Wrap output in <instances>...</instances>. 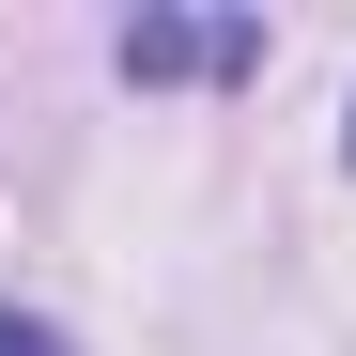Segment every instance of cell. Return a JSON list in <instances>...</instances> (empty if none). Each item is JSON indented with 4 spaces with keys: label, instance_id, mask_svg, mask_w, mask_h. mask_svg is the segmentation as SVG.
Here are the masks:
<instances>
[{
    "label": "cell",
    "instance_id": "1",
    "mask_svg": "<svg viewBox=\"0 0 356 356\" xmlns=\"http://www.w3.org/2000/svg\"><path fill=\"white\" fill-rule=\"evenodd\" d=\"M232 63H264L248 16H140L124 31V78H232Z\"/></svg>",
    "mask_w": 356,
    "mask_h": 356
},
{
    "label": "cell",
    "instance_id": "2",
    "mask_svg": "<svg viewBox=\"0 0 356 356\" xmlns=\"http://www.w3.org/2000/svg\"><path fill=\"white\" fill-rule=\"evenodd\" d=\"M0 356H63V341H47V325H16V310H0Z\"/></svg>",
    "mask_w": 356,
    "mask_h": 356
}]
</instances>
